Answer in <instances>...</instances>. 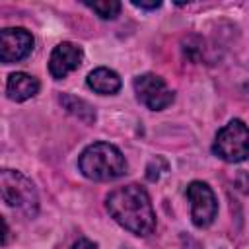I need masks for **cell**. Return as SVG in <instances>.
<instances>
[{
	"label": "cell",
	"instance_id": "cell-1",
	"mask_svg": "<svg viewBox=\"0 0 249 249\" xmlns=\"http://www.w3.org/2000/svg\"><path fill=\"white\" fill-rule=\"evenodd\" d=\"M109 216L136 235H150L156 230V212L150 195L140 185H124L111 191L105 198Z\"/></svg>",
	"mask_w": 249,
	"mask_h": 249
},
{
	"label": "cell",
	"instance_id": "cell-2",
	"mask_svg": "<svg viewBox=\"0 0 249 249\" xmlns=\"http://www.w3.org/2000/svg\"><path fill=\"white\" fill-rule=\"evenodd\" d=\"M78 167L82 175L91 181H113L126 173V160L117 146L93 142L80 154Z\"/></svg>",
	"mask_w": 249,
	"mask_h": 249
},
{
	"label": "cell",
	"instance_id": "cell-3",
	"mask_svg": "<svg viewBox=\"0 0 249 249\" xmlns=\"http://www.w3.org/2000/svg\"><path fill=\"white\" fill-rule=\"evenodd\" d=\"M0 189L2 200L23 214L25 218H35L39 212V195L31 179H27L21 171L16 169H2L0 171Z\"/></svg>",
	"mask_w": 249,
	"mask_h": 249
},
{
	"label": "cell",
	"instance_id": "cell-4",
	"mask_svg": "<svg viewBox=\"0 0 249 249\" xmlns=\"http://www.w3.org/2000/svg\"><path fill=\"white\" fill-rule=\"evenodd\" d=\"M212 152L228 161V163H239L249 158V128L243 121L231 119L228 124H224L212 144Z\"/></svg>",
	"mask_w": 249,
	"mask_h": 249
},
{
	"label": "cell",
	"instance_id": "cell-5",
	"mask_svg": "<svg viewBox=\"0 0 249 249\" xmlns=\"http://www.w3.org/2000/svg\"><path fill=\"white\" fill-rule=\"evenodd\" d=\"M132 86H134L138 101L152 111H161V109L169 107L175 99V93L167 88L165 80L156 74H150V72L136 76Z\"/></svg>",
	"mask_w": 249,
	"mask_h": 249
},
{
	"label": "cell",
	"instance_id": "cell-6",
	"mask_svg": "<svg viewBox=\"0 0 249 249\" xmlns=\"http://www.w3.org/2000/svg\"><path fill=\"white\" fill-rule=\"evenodd\" d=\"M187 198L191 200V220L196 228H206L214 222L218 214V200L214 191L202 183L193 181L187 187Z\"/></svg>",
	"mask_w": 249,
	"mask_h": 249
},
{
	"label": "cell",
	"instance_id": "cell-7",
	"mask_svg": "<svg viewBox=\"0 0 249 249\" xmlns=\"http://www.w3.org/2000/svg\"><path fill=\"white\" fill-rule=\"evenodd\" d=\"M35 39L23 27H6L0 31V60L4 64L19 62L33 51Z\"/></svg>",
	"mask_w": 249,
	"mask_h": 249
},
{
	"label": "cell",
	"instance_id": "cell-8",
	"mask_svg": "<svg viewBox=\"0 0 249 249\" xmlns=\"http://www.w3.org/2000/svg\"><path fill=\"white\" fill-rule=\"evenodd\" d=\"M84 60V51L82 47L70 43V41H62L58 43L49 58V72L54 80H62L66 78L70 72H74Z\"/></svg>",
	"mask_w": 249,
	"mask_h": 249
},
{
	"label": "cell",
	"instance_id": "cell-9",
	"mask_svg": "<svg viewBox=\"0 0 249 249\" xmlns=\"http://www.w3.org/2000/svg\"><path fill=\"white\" fill-rule=\"evenodd\" d=\"M39 80L31 74H25V72H14L10 74L8 82H6V93L12 101H27L31 97H35L39 93Z\"/></svg>",
	"mask_w": 249,
	"mask_h": 249
},
{
	"label": "cell",
	"instance_id": "cell-10",
	"mask_svg": "<svg viewBox=\"0 0 249 249\" xmlns=\"http://www.w3.org/2000/svg\"><path fill=\"white\" fill-rule=\"evenodd\" d=\"M88 86L95 91V93H101V95H113L121 89L123 82H121V76L111 70V68H105V66H99L95 70H91L88 74Z\"/></svg>",
	"mask_w": 249,
	"mask_h": 249
},
{
	"label": "cell",
	"instance_id": "cell-11",
	"mask_svg": "<svg viewBox=\"0 0 249 249\" xmlns=\"http://www.w3.org/2000/svg\"><path fill=\"white\" fill-rule=\"evenodd\" d=\"M58 101H60V105H62L72 117H76V119L82 121L84 124H93V123H95V119H97L95 109H93L86 99L76 97V95H70V93H62V95L58 97Z\"/></svg>",
	"mask_w": 249,
	"mask_h": 249
},
{
	"label": "cell",
	"instance_id": "cell-12",
	"mask_svg": "<svg viewBox=\"0 0 249 249\" xmlns=\"http://www.w3.org/2000/svg\"><path fill=\"white\" fill-rule=\"evenodd\" d=\"M84 6L93 10L101 19H115L121 12V2L117 0H101V2H88L84 0Z\"/></svg>",
	"mask_w": 249,
	"mask_h": 249
},
{
	"label": "cell",
	"instance_id": "cell-13",
	"mask_svg": "<svg viewBox=\"0 0 249 249\" xmlns=\"http://www.w3.org/2000/svg\"><path fill=\"white\" fill-rule=\"evenodd\" d=\"M134 8H140V10H158L161 6L160 0H152V2H142V0H132L130 2Z\"/></svg>",
	"mask_w": 249,
	"mask_h": 249
},
{
	"label": "cell",
	"instance_id": "cell-14",
	"mask_svg": "<svg viewBox=\"0 0 249 249\" xmlns=\"http://www.w3.org/2000/svg\"><path fill=\"white\" fill-rule=\"evenodd\" d=\"M72 249H97V245H95L93 241H89V239H86V237H80L78 241H74V245H72Z\"/></svg>",
	"mask_w": 249,
	"mask_h": 249
},
{
	"label": "cell",
	"instance_id": "cell-15",
	"mask_svg": "<svg viewBox=\"0 0 249 249\" xmlns=\"http://www.w3.org/2000/svg\"><path fill=\"white\" fill-rule=\"evenodd\" d=\"M2 226H4V237H2V245H8V235H10V228H8V222H6V218H2Z\"/></svg>",
	"mask_w": 249,
	"mask_h": 249
}]
</instances>
